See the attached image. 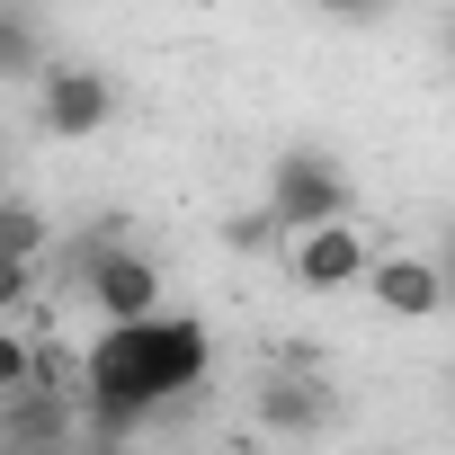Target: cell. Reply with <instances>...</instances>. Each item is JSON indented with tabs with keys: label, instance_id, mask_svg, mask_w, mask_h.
<instances>
[{
	"label": "cell",
	"instance_id": "1",
	"mask_svg": "<svg viewBox=\"0 0 455 455\" xmlns=\"http://www.w3.org/2000/svg\"><path fill=\"white\" fill-rule=\"evenodd\" d=\"M214 375V331L196 313H134V322H99L90 357H81V411L99 419V437H125L134 419H152L161 402L196 393Z\"/></svg>",
	"mask_w": 455,
	"mask_h": 455
},
{
	"label": "cell",
	"instance_id": "2",
	"mask_svg": "<svg viewBox=\"0 0 455 455\" xmlns=\"http://www.w3.org/2000/svg\"><path fill=\"white\" fill-rule=\"evenodd\" d=\"M348 170L331 161V152H313V143H295V152H277V170H268V223L277 233H304V223H331V214H348Z\"/></svg>",
	"mask_w": 455,
	"mask_h": 455
},
{
	"label": "cell",
	"instance_id": "3",
	"mask_svg": "<svg viewBox=\"0 0 455 455\" xmlns=\"http://www.w3.org/2000/svg\"><path fill=\"white\" fill-rule=\"evenodd\" d=\"M81 428V402L54 384V366H36L19 393H0V455H63Z\"/></svg>",
	"mask_w": 455,
	"mask_h": 455
},
{
	"label": "cell",
	"instance_id": "4",
	"mask_svg": "<svg viewBox=\"0 0 455 455\" xmlns=\"http://www.w3.org/2000/svg\"><path fill=\"white\" fill-rule=\"evenodd\" d=\"M108 116H116V81L99 63H45L36 72V125L54 143H90Z\"/></svg>",
	"mask_w": 455,
	"mask_h": 455
},
{
	"label": "cell",
	"instance_id": "5",
	"mask_svg": "<svg viewBox=\"0 0 455 455\" xmlns=\"http://www.w3.org/2000/svg\"><path fill=\"white\" fill-rule=\"evenodd\" d=\"M366 259H375V242L357 233V214H331V223L286 233V277H295L304 295H339V286H357Z\"/></svg>",
	"mask_w": 455,
	"mask_h": 455
},
{
	"label": "cell",
	"instance_id": "6",
	"mask_svg": "<svg viewBox=\"0 0 455 455\" xmlns=\"http://www.w3.org/2000/svg\"><path fill=\"white\" fill-rule=\"evenodd\" d=\"M81 286H90L99 322H134V313H161V268H152L143 251H125V242H99Z\"/></svg>",
	"mask_w": 455,
	"mask_h": 455
},
{
	"label": "cell",
	"instance_id": "7",
	"mask_svg": "<svg viewBox=\"0 0 455 455\" xmlns=\"http://www.w3.org/2000/svg\"><path fill=\"white\" fill-rule=\"evenodd\" d=\"M366 286H375V304H384L393 322H437V313H446V268L419 259V251H384V259H366Z\"/></svg>",
	"mask_w": 455,
	"mask_h": 455
},
{
	"label": "cell",
	"instance_id": "8",
	"mask_svg": "<svg viewBox=\"0 0 455 455\" xmlns=\"http://www.w3.org/2000/svg\"><path fill=\"white\" fill-rule=\"evenodd\" d=\"M45 72V36L19 0H0V81H36Z\"/></svg>",
	"mask_w": 455,
	"mask_h": 455
},
{
	"label": "cell",
	"instance_id": "9",
	"mask_svg": "<svg viewBox=\"0 0 455 455\" xmlns=\"http://www.w3.org/2000/svg\"><path fill=\"white\" fill-rule=\"evenodd\" d=\"M259 411H268V428H295V437H304V428H322V419H331V393H322V384H304V375H286V384H268V393H259Z\"/></svg>",
	"mask_w": 455,
	"mask_h": 455
},
{
	"label": "cell",
	"instance_id": "10",
	"mask_svg": "<svg viewBox=\"0 0 455 455\" xmlns=\"http://www.w3.org/2000/svg\"><path fill=\"white\" fill-rule=\"evenodd\" d=\"M0 251H10V259H36V251H45V214H36V205H0Z\"/></svg>",
	"mask_w": 455,
	"mask_h": 455
},
{
	"label": "cell",
	"instance_id": "11",
	"mask_svg": "<svg viewBox=\"0 0 455 455\" xmlns=\"http://www.w3.org/2000/svg\"><path fill=\"white\" fill-rule=\"evenodd\" d=\"M36 366H45V357H36V339H19L10 322H0V393H19Z\"/></svg>",
	"mask_w": 455,
	"mask_h": 455
},
{
	"label": "cell",
	"instance_id": "12",
	"mask_svg": "<svg viewBox=\"0 0 455 455\" xmlns=\"http://www.w3.org/2000/svg\"><path fill=\"white\" fill-rule=\"evenodd\" d=\"M28 286H36V259H10V251H0V322L28 304Z\"/></svg>",
	"mask_w": 455,
	"mask_h": 455
},
{
	"label": "cell",
	"instance_id": "13",
	"mask_svg": "<svg viewBox=\"0 0 455 455\" xmlns=\"http://www.w3.org/2000/svg\"><path fill=\"white\" fill-rule=\"evenodd\" d=\"M313 10H322V19H339V28H375L393 0H313Z\"/></svg>",
	"mask_w": 455,
	"mask_h": 455
},
{
	"label": "cell",
	"instance_id": "14",
	"mask_svg": "<svg viewBox=\"0 0 455 455\" xmlns=\"http://www.w3.org/2000/svg\"><path fill=\"white\" fill-rule=\"evenodd\" d=\"M214 455H259V446H214Z\"/></svg>",
	"mask_w": 455,
	"mask_h": 455
}]
</instances>
